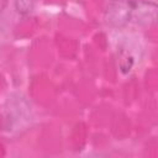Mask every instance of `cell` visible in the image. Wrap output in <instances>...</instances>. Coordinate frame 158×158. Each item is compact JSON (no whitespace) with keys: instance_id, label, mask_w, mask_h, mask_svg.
Wrapping results in <instances>:
<instances>
[{"instance_id":"7a4b0ae2","label":"cell","mask_w":158,"mask_h":158,"mask_svg":"<svg viewBox=\"0 0 158 158\" xmlns=\"http://www.w3.org/2000/svg\"><path fill=\"white\" fill-rule=\"evenodd\" d=\"M33 5V0H16V9L21 14L30 12Z\"/></svg>"},{"instance_id":"6da1fadb","label":"cell","mask_w":158,"mask_h":158,"mask_svg":"<svg viewBox=\"0 0 158 158\" xmlns=\"http://www.w3.org/2000/svg\"><path fill=\"white\" fill-rule=\"evenodd\" d=\"M132 14V7L126 0H112L109 4L106 21L111 26H123Z\"/></svg>"}]
</instances>
